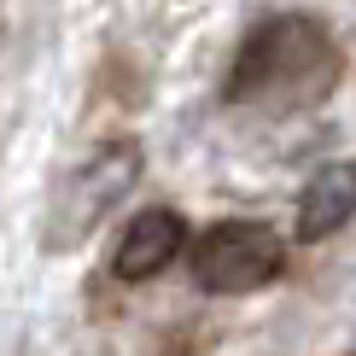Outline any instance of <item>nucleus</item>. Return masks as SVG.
<instances>
[{
	"mask_svg": "<svg viewBox=\"0 0 356 356\" xmlns=\"http://www.w3.org/2000/svg\"><path fill=\"white\" fill-rule=\"evenodd\" d=\"M339 82V47L316 18H263L234 53V106H316Z\"/></svg>",
	"mask_w": 356,
	"mask_h": 356,
	"instance_id": "f257e3e1",
	"label": "nucleus"
},
{
	"mask_svg": "<svg viewBox=\"0 0 356 356\" xmlns=\"http://www.w3.org/2000/svg\"><path fill=\"white\" fill-rule=\"evenodd\" d=\"M187 263H193L199 292H211V298H240V292H257V286H269L280 275L286 245H280V234L263 228V222H216V228H204L199 240H193Z\"/></svg>",
	"mask_w": 356,
	"mask_h": 356,
	"instance_id": "f03ea898",
	"label": "nucleus"
},
{
	"mask_svg": "<svg viewBox=\"0 0 356 356\" xmlns=\"http://www.w3.org/2000/svg\"><path fill=\"white\" fill-rule=\"evenodd\" d=\"M135 175H140V146L135 140H117V146H106V152H94L76 175H70V187H65V204H58V216H65V222H58L53 240L58 245L82 240V234L94 228V222L106 216L129 187H135Z\"/></svg>",
	"mask_w": 356,
	"mask_h": 356,
	"instance_id": "7ed1b4c3",
	"label": "nucleus"
},
{
	"mask_svg": "<svg viewBox=\"0 0 356 356\" xmlns=\"http://www.w3.org/2000/svg\"><path fill=\"white\" fill-rule=\"evenodd\" d=\"M181 245H187V222L175 216L170 204H146V211L123 228L111 269H117V280H152V275H164L170 263L181 257Z\"/></svg>",
	"mask_w": 356,
	"mask_h": 356,
	"instance_id": "20e7f679",
	"label": "nucleus"
},
{
	"mask_svg": "<svg viewBox=\"0 0 356 356\" xmlns=\"http://www.w3.org/2000/svg\"><path fill=\"white\" fill-rule=\"evenodd\" d=\"M350 216H356V164H350V158H333V164H321L304 181L292 228H298L304 245H316V240H333Z\"/></svg>",
	"mask_w": 356,
	"mask_h": 356,
	"instance_id": "39448f33",
	"label": "nucleus"
}]
</instances>
